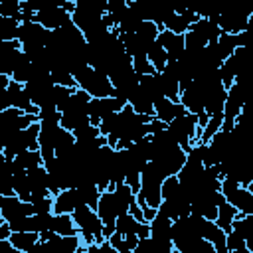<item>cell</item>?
Masks as SVG:
<instances>
[{
	"instance_id": "6da1fadb",
	"label": "cell",
	"mask_w": 253,
	"mask_h": 253,
	"mask_svg": "<svg viewBox=\"0 0 253 253\" xmlns=\"http://www.w3.org/2000/svg\"><path fill=\"white\" fill-rule=\"evenodd\" d=\"M77 87H81L83 91H87L91 97H109L113 95V83L109 79V75L97 71L95 67L87 65V63H79L73 71H71Z\"/></svg>"
},
{
	"instance_id": "7a4b0ae2",
	"label": "cell",
	"mask_w": 253,
	"mask_h": 253,
	"mask_svg": "<svg viewBox=\"0 0 253 253\" xmlns=\"http://www.w3.org/2000/svg\"><path fill=\"white\" fill-rule=\"evenodd\" d=\"M166 130L184 152H188L196 142H200V134H202V126H198L194 113H184L172 119L170 123H166Z\"/></svg>"
},
{
	"instance_id": "3957f363",
	"label": "cell",
	"mask_w": 253,
	"mask_h": 253,
	"mask_svg": "<svg viewBox=\"0 0 253 253\" xmlns=\"http://www.w3.org/2000/svg\"><path fill=\"white\" fill-rule=\"evenodd\" d=\"M71 217H73V221H75V225H77V229H79V237H81V241L85 243V247L103 241V235H101V231H103V221L99 219V215H97L95 210H91L89 206L81 204V206H77V208L71 211ZM85 247H83V249H85Z\"/></svg>"
},
{
	"instance_id": "277c9868",
	"label": "cell",
	"mask_w": 253,
	"mask_h": 253,
	"mask_svg": "<svg viewBox=\"0 0 253 253\" xmlns=\"http://www.w3.org/2000/svg\"><path fill=\"white\" fill-rule=\"evenodd\" d=\"M243 109H245V85L233 81V85L227 87L225 101H223V109H221V115H223L221 130L229 132V130L235 126V119L243 113Z\"/></svg>"
},
{
	"instance_id": "5b68a950",
	"label": "cell",
	"mask_w": 253,
	"mask_h": 253,
	"mask_svg": "<svg viewBox=\"0 0 253 253\" xmlns=\"http://www.w3.org/2000/svg\"><path fill=\"white\" fill-rule=\"evenodd\" d=\"M125 105H126V103H123L121 99H117V97H113V95H109V97H99V99H97V97H91V101H89V105H87L89 123L95 125V126H99V123H101L105 117H109V115L121 111Z\"/></svg>"
},
{
	"instance_id": "8992f818",
	"label": "cell",
	"mask_w": 253,
	"mask_h": 253,
	"mask_svg": "<svg viewBox=\"0 0 253 253\" xmlns=\"http://www.w3.org/2000/svg\"><path fill=\"white\" fill-rule=\"evenodd\" d=\"M36 22L42 24L45 30H57L71 22V14L59 6H43L42 10L36 12Z\"/></svg>"
},
{
	"instance_id": "52a82bcc",
	"label": "cell",
	"mask_w": 253,
	"mask_h": 253,
	"mask_svg": "<svg viewBox=\"0 0 253 253\" xmlns=\"http://www.w3.org/2000/svg\"><path fill=\"white\" fill-rule=\"evenodd\" d=\"M32 213H34L32 202H24L16 194L2 196V200H0V215L4 217V221H10V219L20 217V215H32Z\"/></svg>"
},
{
	"instance_id": "ba28073f",
	"label": "cell",
	"mask_w": 253,
	"mask_h": 253,
	"mask_svg": "<svg viewBox=\"0 0 253 253\" xmlns=\"http://www.w3.org/2000/svg\"><path fill=\"white\" fill-rule=\"evenodd\" d=\"M156 42L166 49L168 61L178 59V57L182 55V51L186 49V47H184V36H182V34H174V32H170V30H166V28H162V30L158 32Z\"/></svg>"
},
{
	"instance_id": "9c48e42d",
	"label": "cell",
	"mask_w": 253,
	"mask_h": 253,
	"mask_svg": "<svg viewBox=\"0 0 253 253\" xmlns=\"http://www.w3.org/2000/svg\"><path fill=\"white\" fill-rule=\"evenodd\" d=\"M204 99H206L204 89H202L196 81H192L186 89H182V91H180V99H178V101L186 107V111H188V113L198 115L200 111H204Z\"/></svg>"
},
{
	"instance_id": "30bf717a",
	"label": "cell",
	"mask_w": 253,
	"mask_h": 253,
	"mask_svg": "<svg viewBox=\"0 0 253 253\" xmlns=\"http://www.w3.org/2000/svg\"><path fill=\"white\" fill-rule=\"evenodd\" d=\"M81 204L83 202H81V196H79L77 188L75 186L73 188H65V190H61L59 194L53 196V208H51V211L53 213H71Z\"/></svg>"
},
{
	"instance_id": "8fae6325",
	"label": "cell",
	"mask_w": 253,
	"mask_h": 253,
	"mask_svg": "<svg viewBox=\"0 0 253 253\" xmlns=\"http://www.w3.org/2000/svg\"><path fill=\"white\" fill-rule=\"evenodd\" d=\"M184 113H188V111L180 101H170L166 97H160L158 101H154V117L162 123H170L172 119H176Z\"/></svg>"
},
{
	"instance_id": "7c38bea8",
	"label": "cell",
	"mask_w": 253,
	"mask_h": 253,
	"mask_svg": "<svg viewBox=\"0 0 253 253\" xmlns=\"http://www.w3.org/2000/svg\"><path fill=\"white\" fill-rule=\"evenodd\" d=\"M95 211H97V215H99V219H101L103 223H115L119 211H117V204H115L113 190H103V192H101Z\"/></svg>"
},
{
	"instance_id": "4fadbf2b",
	"label": "cell",
	"mask_w": 253,
	"mask_h": 253,
	"mask_svg": "<svg viewBox=\"0 0 253 253\" xmlns=\"http://www.w3.org/2000/svg\"><path fill=\"white\" fill-rule=\"evenodd\" d=\"M148 225H150V237L152 239H156V241H172L170 239V225H172V219L170 217H166L164 213H160V211H156V215L148 221Z\"/></svg>"
},
{
	"instance_id": "5bb4252c",
	"label": "cell",
	"mask_w": 253,
	"mask_h": 253,
	"mask_svg": "<svg viewBox=\"0 0 253 253\" xmlns=\"http://www.w3.org/2000/svg\"><path fill=\"white\" fill-rule=\"evenodd\" d=\"M34 73H36V69H34V63H32V59L22 51L20 55H18V59H16V63H14V69H12V75H10V79H14V81H18V83H28L32 77H34Z\"/></svg>"
},
{
	"instance_id": "9a60e30c",
	"label": "cell",
	"mask_w": 253,
	"mask_h": 253,
	"mask_svg": "<svg viewBox=\"0 0 253 253\" xmlns=\"http://www.w3.org/2000/svg\"><path fill=\"white\" fill-rule=\"evenodd\" d=\"M8 239H10V243L14 245L16 251L32 253V249L40 241V233H36V231H12Z\"/></svg>"
},
{
	"instance_id": "2e32d148",
	"label": "cell",
	"mask_w": 253,
	"mask_h": 253,
	"mask_svg": "<svg viewBox=\"0 0 253 253\" xmlns=\"http://www.w3.org/2000/svg\"><path fill=\"white\" fill-rule=\"evenodd\" d=\"M156 79L162 91V97L170 99V101H178L180 99V83L174 75L166 73V71H156Z\"/></svg>"
},
{
	"instance_id": "e0dca14e",
	"label": "cell",
	"mask_w": 253,
	"mask_h": 253,
	"mask_svg": "<svg viewBox=\"0 0 253 253\" xmlns=\"http://www.w3.org/2000/svg\"><path fill=\"white\" fill-rule=\"evenodd\" d=\"M190 28L196 30L208 43L217 42V38H219V34H221V28L217 26V22H213V20H210V18H200L198 22L190 24Z\"/></svg>"
},
{
	"instance_id": "ac0fdd59",
	"label": "cell",
	"mask_w": 253,
	"mask_h": 253,
	"mask_svg": "<svg viewBox=\"0 0 253 253\" xmlns=\"http://www.w3.org/2000/svg\"><path fill=\"white\" fill-rule=\"evenodd\" d=\"M107 239H109L111 247H113L117 253H132L134 247H136V243H138V237H136L134 233L123 235V233H119V231H113Z\"/></svg>"
},
{
	"instance_id": "d6986e66",
	"label": "cell",
	"mask_w": 253,
	"mask_h": 253,
	"mask_svg": "<svg viewBox=\"0 0 253 253\" xmlns=\"http://www.w3.org/2000/svg\"><path fill=\"white\" fill-rule=\"evenodd\" d=\"M225 93H227V89H225V87H215V89L206 91L204 111H206L208 115L221 113V109H223V101H225Z\"/></svg>"
},
{
	"instance_id": "ffe728a7",
	"label": "cell",
	"mask_w": 253,
	"mask_h": 253,
	"mask_svg": "<svg viewBox=\"0 0 253 253\" xmlns=\"http://www.w3.org/2000/svg\"><path fill=\"white\" fill-rule=\"evenodd\" d=\"M51 231H55L59 235H77L79 233L71 213H53V217H51Z\"/></svg>"
},
{
	"instance_id": "44dd1931",
	"label": "cell",
	"mask_w": 253,
	"mask_h": 253,
	"mask_svg": "<svg viewBox=\"0 0 253 253\" xmlns=\"http://www.w3.org/2000/svg\"><path fill=\"white\" fill-rule=\"evenodd\" d=\"M158 32H160V28H158V24H156V22H152V20H142V22H140V26L136 28L134 36H136V38H138V42L144 45V49H148V45H150L152 42H156Z\"/></svg>"
},
{
	"instance_id": "7402d4cb",
	"label": "cell",
	"mask_w": 253,
	"mask_h": 253,
	"mask_svg": "<svg viewBox=\"0 0 253 253\" xmlns=\"http://www.w3.org/2000/svg\"><path fill=\"white\" fill-rule=\"evenodd\" d=\"M128 105L132 107V111L134 113H138V115H148V117H154V103L148 99V97H144L140 91H138V87L134 89V93L128 97Z\"/></svg>"
},
{
	"instance_id": "603a6c76",
	"label": "cell",
	"mask_w": 253,
	"mask_h": 253,
	"mask_svg": "<svg viewBox=\"0 0 253 253\" xmlns=\"http://www.w3.org/2000/svg\"><path fill=\"white\" fill-rule=\"evenodd\" d=\"M14 162H16L22 170H30V168H34V166L43 164L42 154H40V148H26V150L18 152V154L14 156Z\"/></svg>"
},
{
	"instance_id": "cb8c5ba5",
	"label": "cell",
	"mask_w": 253,
	"mask_h": 253,
	"mask_svg": "<svg viewBox=\"0 0 253 253\" xmlns=\"http://www.w3.org/2000/svg\"><path fill=\"white\" fill-rule=\"evenodd\" d=\"M237 213H239V211H237L229 202L223 200V202L217 206V215H215L213 221H215V225H219V227L227 233V231L231 229V221H233V217H235Z\"/></svg>"
},
{
	"instance_id": "d4e9b609",
	"label": "cell",
	"mask_w": 253,
	"mask_h": 253,
	"mask_svg": "<svg viewBox=\"0 0 253 253\" xmlns=\"http://www.w3.org/2000/svg\"><path fill=\"white\" fill-rule=\"evenodd\" d=\"M146 59L150 61V65H152L156 71H162L164 65L168 63V53H166V49H164L158 42H152V43L148 45V49H146Z\"/></svg>"
},
{
	"instance_id": "484cf974",
	"label": "cell",
	"mask_w": 253,
	"mask_h": 253,
	"mask_svg": "<svg viewBox=\"0 0 253 253\" xmlns=\"http://www.w3.org/2000/svg\"><path fill=\"white\" fill-rule=\"evenodd\" d=\"M215 47H217V53L221 59H225L227 55H231L235 51V47H239L237 43V34H229V32H221L217 42H215Z\"/></svg>"
},
{
	"instance_id": "4316f807",
	"label": "cell",
	"mask_w": 253,
	"mask_h": 253,
	"mask_svg": "<svg viewBox=\"0 0 253 253\" xmlns=\"http://www.w3.org/2000/svg\"><path fill=\"white\" fill-rule=\"evenodd\" d=\"M12 160H6L0 166V196H12L14 194V184H12Z\"/></svg>"
},
{
	"instance_id": "83f0119b",
	"label": "cell",
	"mask_w": 253,
	"mask_h": 253,
	"mask_svg": "<svg viewBox=\"0 0 253 253\" xmlns=\"http://www.w3.org/2000/svg\"><path fill=\"white\" fill-rule=\"evenodd\" d=\"M162 28H166V30H170V32H174V34H184V32H188L190 24H188L178 12H170V14L164 18Z\"/></svg>"
},
{
	"instance_id": "f1b7e54d",
	"label": "cell",
	"mask_w": 253,
	"mask_h": 253,
	"mask_svg": "<svg viewBox=\"0 0 253 253\" xmlns=\"http://www.w3.org/2000/svg\"><path fill=\"white\" fill-rule=\"evenodd\" d=\"M49 75H51V79H53V83L55 85H63V87H77V83H75V79H73V75H71V71H67L65 67H61V65H57V67H51L49 69Z\"/></svg>"
},
{
	"instance_id": "f546056e",
	"label": "cell",
	"mask_w": 253,
	"mask_h": 253,
	"mask_svg": "<svg viewBox=\"0 0 253 253\" xmlns=\"http://www.w3.org/2000/svg\"><path fill=\"white\" fill-rule=\"evenodd\" d=\"M225 247H227V253H251L245 245V239L241 235H237L233 229H229L225 233Z\"/></svg>"
},
{
	"instance_id": "4dcf8cb0",
	"label": "cell",
	"mask_w": 253,
	"mask_h": 253,
	"mask_svg": "<svg viewBox=\"0 0 253 253\" xmlns=\"http://www.w3.org/2000/svg\"><path fill=\"white\" fill-rule=\"evenodd\" d=\"M136 225H138V221H136L128 211L117 215V219H115V231H119V233H123V235L134 233V231H136Z\"/></svg>"
},
{
	"instance_id": "1f68e13d",
	"label": "cell",
	"mask_w": 253,
	"mask_h": 253,
	"mask_svg": "<svg viewBox=\"0 0 253 253\" xmlns=\"http://www.w3.org/2000/svg\"><path fill=\"white\" fill-rule=\"evenodd\" d=\"M20 20L16 18H2L0 20V40H18Z\"/></svg>"
},
{
	"instance_id": "d6a6232c",
	"label": "cell",
	"mask_w": 253,
	"mask_h": 253,
	"mask_svg": "<svg viewBox=\"0 0 253 253\" xmlns=\"http://www.w3.org/2000/svg\"><path fill=\"white\" fill-rule=\"evenodd\" d=\"M130 65H132V71L140 77V75H148V73H154L156 69L150 65V61L146 59V53H138L134 57H130Z\"/></svg>"
},
{
	"instance_id": "836d02e7",
	"label": "cell",
	"mask_w": 253,
	"mask_h": 253,
	"mask_svg": "<svg viewBox=\"0 0 253 253\" xmlns=\"http://www.w3.org/2000/svg\"><path fill=\"white\" fill-rule=\"evenodd\" d=\"M178 192H180V180H178V176H176V174H168V176L162 180V184H160V194H162V198H174Z\"/></svg>"
},
{
	"instance_id": "e575fe53",
	"label": "cell",
	"mask_w": 253,
	"mask_h": 253,
	"mask_svg": "<svg viewBox=\"0 0 253 253\" xmlns=\"http://www.w3.org/2000/svg\"><path fill=\"white\" fill-rule=\"evenodd\" d=\"M22 0H0V16L2 18H16L20 20Z\"/></svg>"
},
{
	"instance_id": "d590c367",
	"label": "cell",
	"mask_w": 253,
	"mask_h": 253,
	"mask_svg": "<svg viewBox=\"0 0 253 253\" xmlns=\"http://www.w3.org/2000/svg\"><path fill=\"white\" fill-rule=\"evenodd\" d=\"M51 217H53V211L51 213H32V231L42 233V231L51 229Z\"/></svg>"
},
{
	"instance_id": "8d00e7d4",
	"label": "cell",
	"mask_w": 253,
	"mask_h": 253,
	"mask_svg": "<svg viewBox=\"0 0 253 253\" xmlns=\"http://www.w3.org/2000/svg\"><path fill=\"white\" fill-rule=\"evenodd\" d=\"M51 208H53V196H43V198H38L32 202V210L34 213H51Z\"/></svg>"
},
{
	"instance_id": "74e56055",
	"label": "cell",
	"mask_w": 253,
	"mask_h": 253,
	"mask_svg": "<svg viewBox=\"0 0 253 253\" xmlns=\"http://www.w3.org/2000/svg\"><path fill=\"white\" fill-rule=\"evenodd\" d=\"M12 231H32V215H20L6 221Z\"/></svg>"
},
{
	"instance_id": "f35d334b",
	"label": "cell",
	"mask_w": 253,
	"mask_h": 253,
	"mask_svg": "<svg viewBox=\"0 0 253 253\" xmlns=\"http://www.w3.org/2000/svg\"><path fill=\"white\" fill-rule=\"evenodd\" d=\"M134 235H136L138 239H142V237H150V225H148V221H138Z\"/></svg>"
},
{
	"instance_id": "ab89813d",
	"label": "cell",
	"mask_w": 253,
	"mask_h": 253,
	"mask_svg": "<svg viewBox=\"0 0 253 253\" xmlns=\"http://www.w3.org/2000/svg\"><path fill=\"white\" fill-rule=\"evenodd\" d=\"M156 211H158L156 208H150V206H144V208H142V217H144V221H150V219H152V217L156 215Z\"/></svg>"
},
{
	"instance_id": "60d3db41",
	"label": "cell",
	"mask_w": 253,
	"mask_h": 253,
	"mask_svg": "<svg viewBox=\"0 0 253 253\" xmlns=\"http://www.w3.org/2000/svg\"><path fill=\"white\" fill-rule=\"evenodd\" d=\"M8 83H10V75H4V73H0V93L8 87Z\"/></svg>"
},
{
	"instance_id": "b9f144b4",
	"label": "cell",
	"mask_w": 253,
	"mask_h": 253,
	"mask_svg": "<svg viewBox=\"0 0 253 253\" xmlns=\"http://www.w3.org/2000/svg\"><path fill=\"white\" fill-rule=\"evenodd\" d=\"M4 162H6V156H4V152H2V150H0V166H2V164H4Z\"/></svg>"
},
{
	"instance_id": "7bdbcfd3",
	"label": "cell",
	"mask_w": 253,
	"mask_h": 253,
	"mask_svg": "<svg viewBox=\"0 0 253 253\" xmlns=\"http://www.w3.org/2000/svg\"><path fill=\"white\" fill-rule=\"evenodd\" d=\"M0 200H2V196H0Z\"/></svg>"
}]
</instances>
